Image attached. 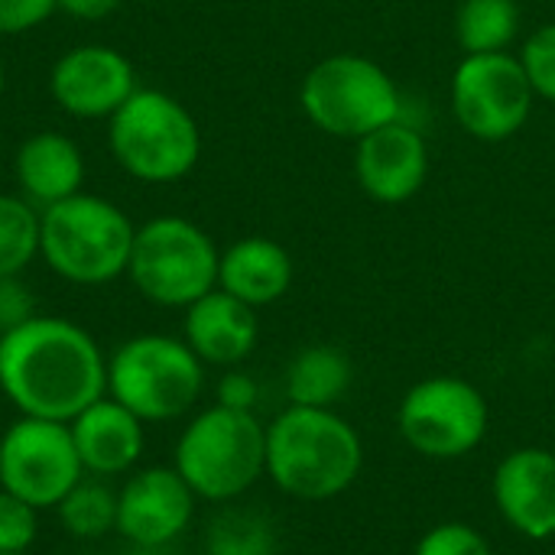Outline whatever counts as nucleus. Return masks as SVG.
Returning a JSON list of instances; mask_svg holds the SVG:
<instances>
[{"label": "nucleus", "mask_w": 555, "mask_h": 555, "mask_svg": "<svg viewBox=\"0 0 555 555\" xmlns=\"http://www.w3.org/2000/svg\"><path fill=\"white\" fill-rule=\"evenodd\" d=\"M0 393L20 416L72 423L107 397V358L72 319L33 315L0 335Z\"/></svg>", "instance_id": "f257e3e1"}, {"label": "nucleus", "mask_w": 555, "mask_h": 555, "mask_svg": "<svg viewBox=\"0 0 555 555\" xmlns=\"http://www.w3.org/2000/svg\"><path fill=\"white\" fill-rule=\"evenodd\" d=\"M364 465L358 429L328 406H293L267 426V475L299 501L345 494Z\"/></svg>", "instance_id": "f03ea898"}, {"label": "nucleus", "mask_w": 555, "mask_h": 555, "mask_svg": "<svg viewBox=\"0 0 555 555\" xmlns=\"http://www.w3.org/2000/svg\"><path fill=\"white\" fill-rule=\"evenodd\" d=\"M133 221L107 198L78 192L39 211V257L75 286H104L127 273Z\"/></svg>", "instance_id": "7ed1b4c3"}, {"label": "nucleus", "mask_w": 555, "mask_h": 555, "mask_svg": "<svg viewBox=\"0 0 555 555\" xmlns=\"http://www.w3.org/2000/svg\"><path fill=\"white\" fill-rule=\"evenodd\" d=\"M172 468L195 498L228 504L267 475V426L247 410L215 403L182 429Z\"/></svg>", "instance_id": "20e7f679"}, {"label": "nucleus", "mask_w": 555, "mask_h": 555, "mask_svg": "<svg viewBox=\"0 0 555 555\" xmlns=\"http://www.w3.org/2000/svg\"><path fill=\"white\" fill-rule=\"evenodd\" d=\"M205 390V364L172 335H133L107 358V397L143 423L185 416Z\"/></svg>", "instance_id": "39448f33"}, {"label": "nucleus", "mask_w": 555, "mask_h": 555, "mask_svg": "<svg viewBox=\"0 0 555 555\" xmlns=\"http://www.w3.org/2000/svg\"><path fill=\"white\" fill-rule=\"evenodd\" d=\"M111 153L140 182H176L202 156V130L189 107L166 91L137 88L111 117Z\"/></svg>", "instance_id": "423d86ee"}, {"label": "nucleus", "mask_w": 555, "mask_h": 555, "mask_svg": "<svg viewBox=\"0 0 555 555\" xmlns=\"http://www.w3.org/2000/svg\"><path fill=\"white\" fill-rule=\"evenodd\" d=\"M215 241L179 215H159L137 228L127 276L153 306L189 309L218 286Z\"/></svg>", "instance_id": "0eeeda50"}, {"label": "nucleus", "mask_w": 555, "mask_h": 555, "mask_svg": "<svg viewBox=\"0 0 555 555\" xmlns=\"http://www.w3.org/2000/svg\"><path fill=\"white\" fill-rule=\"evenodd\" d=\"M306 117L328 137L361 140L400 120V91L371 59L338 52L309 68L299 88Z\"/></svg>", "instance_id": "6e6552de"}, {"label": "nucleus", "mask_w": 555, "mask_h": 555, "mask_svg": "<svg viewBox=\"0 0 555 555\" xmlns=\"http://www.w3.org/2000/svg\"><path fill=\"white\" fill-rule=\"evenodd\" d=\"M85 475L68 423L20 416L0 433V488L29 507H59Z\"/></svg>", "instance_id": "1a4fd4ad"}, {"label": "nucleus", "mask_w": 555, "mask_h": 555, "mask_svg": "<svg viewBox=\"0 0 555 555\" xmlns=\"http://www.w3.org/2000/svg\"><path fill=\"white\" fill-rule=\"evenodd\" d=\"M400 436L426 459H462L488 436V403L462 377H429L410 387L397 413Z\"/></svg>", "instance_id": "9d476101"}, {"label": "nucleus", "mask_w": 555, "mask_h": 555, "mask_svg": "<svg viewBox=\"0 0 555 555\" xmlns=\"http://www.w3.org/2000/svg\"><path fill=\"white\" fill-rule=\"evenodd\" d=\"M452 111L465 133L488 143L524 130L533 111V85L520 59L507 52L465 55L452 78Z\"/></svg>", "instance_id": "9b49d317"}, {"label": "nucleus", "mask_w": 555, "mask_h": 555, "mask_svg": "<svg viewBox=\"0 0 555 555\" xmlns=\"http://www.w3.org/2000/svg\"><path fill=\"white\" fill-rule=\"evenodd\" d=\"M195 501V491L176 468L133 472L117 491V533L140 550H163L189 530Z\"/></svg>", "instance_id": "f8f14e48"}, {"label": "nucleus", "mask_w": 555, "mask_h": 555, "mask_svg": "<svg viewBox=\"0 0 555 555\" xmlns=\"http://www.w3.org/2000/svg\"><path fill=\"white\" fill-rule=\"evenodd\" d=\"M49 91L55 104L72 117L111 120L114 111L137 91V75L124 52L91 42L68 49L52 65Z\"/></svg>", "instance_id": "ddd939ff"}, {"label": "nucleus", "mask_w": 555, "mask_h": 555, "mask_svg": "<svg viewBox=\"0 0 555 555\" xmlns=\"http://www.w3.org/2000/svg\"><path fill=\"white\" fill-rule=\"evenodd\" d=\"M494 504L527 540L555 537V455L550 449H517L494 472Z\"/></svg>", "instance_id": "4468645a"}, {"label": "nucleus", "mask_w": 555, "mask_h": 555, "mask_svg": "<svg viewBox=\"0 0 555 555\" xmlns=\"http://www.w3.org/2000/svg\"><path fill=\"white\" fill-rule=\"evenodd\" d=\"M354 172H358L361 189L371 198L384 205L406 202L423 189L429 176L426 140L413 127L393 120L358 140Z\"/></svg>", "instance_id": "2eb2a0df"}, {"label": "nucleus", "mask_w": 555, "mask_h": 555, "mask_svg": "<svg viewBox=\"0 0 555 555\" xmlns=\"http://www.w3.org/2000/svg\"><path fill=\"white\" fill-rule=\"evenodd\" d=\"M185 345L202 364L234 367L257 348V312L224 289H211L185 309Z\"/></svg>", "instance_id": "dca6fc26"}, {"label": "nucleus", "mask_w": 555, "mask_h": 555, "mask_svg": "<svg viewBox=\"0 0 555 555\" xmlns=\"http://www.w3.org/2000/svg\"><path fill=\"white\" fill-rule=\"evenodd\" d=\"M68 429H72L85 472L98 478L127 475L140 462L143 446H146L143 420L111 397H101L98 403L81 410L68 423Z\"/></svg>", "instance_id": "f3484780"}, {"label": "nucleus", "mask_w": 555, "mask_h": 555, "mask_svg": "<svg viewBox=\"0 0 555 555\" xmlns=\"http://www.w3.org/2000/svg\"><path fill=\"white\" fill-rule=\"evenodd\" d=\"M13 172L23 189V198L39 208H49L81 192L85 156L72 137L55 130H39L20 143L13 156Z\"/></svg>", "instance_id": "a211bd4d"}, {"label": "nucleus", "mask_w": 555, "mask_h": 555, "mask_svg": "<svg viewBox=\"0 0 555 555\" xmlns=\"http://www.w3.org/2000/svg\"><path fill=\"white\" fill-rule=\"evenodd\" d=\"M293 283V260L286 247L270 237H244L218 260V289L260 309L286 296Z\"/></svg>", "instance_id": "6ab92c4d"}, {"label": "nucleus", "mask_w": 555, "mask_h": 555, "mask_svg": "<svg viewBox=\"0 0 555 555\" xmlns=\"http://www.w3.org/2000/svg\"><path fill=\"white\" fill-rule=\"evenodd\" d=\"M351 387V361L332 345L302 348L286 367V397L293 406H332Z\"/></svg>", "instance_id": "aec40b11"}, {"label": "nucleus", "mask_w": 555, "mask_h": 555, "mask_svg": "<svg viewBox=\"0 0 555 555\" xmlns=\"http://www.w3.org/2000/svg\"><path fill=\"white\" fill-rule=\"evenodd\" d=\"M520 29L517 0H462L455 13V36L468 55L504 52Z\"/></svg>", "instance_id": "412c9836"}, {"label": "nucleus", "mask_w": 555, "mask_h": 555, "mask_svg": "<svg viewBox=\"0 0 555 555\" xmlns=\"http://www.w3.org/2000/svg\"><path fill=\"white\" fill-rule=\"evenodd\" d=\"M59 524L75 540H101L117 530V494L101 481H78L55 507Z\"/></svg>", "instance_id": "4be33fe9"}, {"label": "nucleus", "mask_w": 555, "mask_h": 555, "mask_svg": "<svg viewBox=\"0 0 555 555\" xmlns=\"http://www.w3.org/2000/svg\"><path fill=\"white\" fill-rule=\"evenodd\" d=\"M39 257V211L20 195H0V280L20 276Z\"/></svg>", "instance_id": "5701e85b"}, {"label": "nucleus", "mask_w": 555, "mask_h": 555, "mask_svg": "<svg viewBox=\"0 0 555 555\" xmlns=\"http://www.w3.org/2000/svg\"><path fill=\"white\" fill-rule=\"evenodd\" d=\"M276 537L263 517L254 514H224L211 524L208 555H273Z\"/></svg>", "instance_id": "b1692460"}, {"label": "nucleus", "mask_w": 555, "mask_h": 555, "mask_svg": "<svg viewBox=\"0 0 555 555\" xmlns=\"http://www.w3.org/2000/svg\"><path fill=\"white\" fill-rule=\"evenodd\" d=\"M39 537V511L0 488V555L29 553Z\"/></svg>", "instance_id": "393cba45"}, {"label": "nucleus", "mask_w": 555, "mask_h": 555, "mask_svg": "<svg viewBox=\"0 0 555 555\" xmlns=\"http://www.w3.org/2000/svg\"><path fill=\"white\" fill-rule=\"evenodd\" d=\"M520 65L533 85V94L555 101V23L540 26L527 39V46L520 52Z\"/></svg>", "instance_id": "a878e982"}, {"label": "nucleus", "mask_w": 555, "mask_h": 555, "mask_svg": "<svg viewBox=\"0 0 555 555\" xmlns=\"http://www.w3.org/2000/svg\"><path fill=\"white\" fill-rule=\"evenodd\" d=\"M413 555H491V546L468 524H439L416 543Z\"/></svg>", "instance_id": "bb28decb"}, {"label": "nucleus", "mask_w": 555, "mask_h": 555, "mask_svg": "<svg viewBox=\"0 0 555 555\" xmlns=\"http://www.w3.org/2000/svg\"><path fill=\"white\" fill-rule=\"evenodd\" d=\"M59 0H0V36H20L46 23Z\"/></svg>", "instance_id": "cd10ccee"}, {"label": "nucleus", "mask_w": 555, "mask_h": 555, "mask_svg": "<svg viewBox=\"0 0 555 555\" xmlns=\"http://www.w3.org/2000/svg\"><path fill=\"white\" fill-rule=\"evenodd\" d=\"M33 315H39L33 289L20 276H3L0 280V335L20 328Z\"/></svg>", "instance_id": "c85d7f7f"}, {"label": "nucleus", "mask_w": 555, "mask_h": 555, "mask_svg": "<svg viewBox=\"0 0 555 555\" xmlns=\"http://www.w3.org/2000/svg\"><path fill=\"white\" fill-rule=\"evenodd\" d=\"M257 397H260L257 380H254L250 374H244V371H228V374L218 380V403H221V406L254 413Z\"/></svg>", "instance_id": "c756f323"}, {"label": "nucleus", "mask_w": 555, "mask_h": 555, "mask_svg": "<svg viewBox=\"0 0 555 555\" xmlns=\"http://www.w3.org/2000/svg\"><path fill=\"white\" fill-rule=\"evenodd\" d=\"M120 7V0H59V10L78 20H104Z\"/></svg>", "instance_id": "7c9ffc66"}, {"label": "nucleus", "mask_w": 555, "mask_h": 555, "mask_svg": "<svg viewBox=\"0 0 555 555\" xmlns=\"http://www.w3.org/2000/svg\"><path fill=\"white\" fill-rule=\"evenodd\" d=\"M127 555H163L159 550H140V546H133V553H127Z\"/></svg>", "instance_id": "2f4dec72"}, {"label": "nucleus", "mask_w": 555, "mask_h": 555, "mask_svg": "<svg viewBox=\"0 0 555 555\" xmlns=\"http://www.w3.org/2000/svg\"><path fill=\"white\" fill-rule=\"evenodd\" d=\"M3 81H7V72H3V62H0V94H3Z\"/></svg>", "instance_id": "473e14b6"}, {"label": "nucleus", "mask_w": 555, "mask_h": 555, "mask_svg": "<svg viewBox=\"0 0 555 555\" xmlns=\"http://www.w3.org/2000/svg\"><path fill=\"white\" fill-rule=\"evenodd\" d=\"M3 555H29V553H3Z\"/></svg>", "instance_id": "72a5a7b5"}]
</instances>
